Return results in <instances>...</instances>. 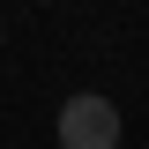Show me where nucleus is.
Segmentation results:
<instances>
[{"label":"nucleus","instance_id":"nucleus-1","mask_svg":"<svg viewBox=\"0 0 149 149\" xmlns=\"http://www.w3.org/2000/svg\"><path fill=\"white\" fill-rule=\"evenodd\" d=\"M60 149H119V104L97 90L60 104Z\"/></svg>","mask_w":149,"mask_h":149}]
</instances>
